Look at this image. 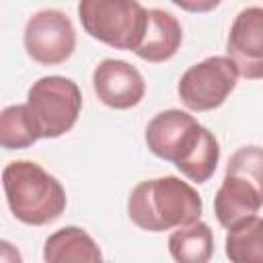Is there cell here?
Returning <instances> with one entry per match:
<instances>
[{"mask_svg":"<svg viewBox=\"0 0 263 263\" xmlns=\"http://www.w3.org/2000/svg\"><path fill=\"white\" fill-rule=\"evenodd\" d=\"M2 187L12 216L29 226L55 222L66 210L62 183L33 160H12L2 171Z\"/></svg>","mask_w":263,"mask_h":263,"instance_id":"3","label":"cell"},{"mask_svg":"<svg viewBox=\"0 0 263 263\" xmlns=\"http://www.w3.org/2000/svg\"><path fill=\"white\" fill-rule=\"evenodd\" d=\"M226 55L247 80L263 78V6L242 8L228 31Z\"/></svg>","mask_w":263,"mask_h":263,"instance_id":"8","label":"cell"},{"mask_svg":"<svg viewBox=\"0 0 263 263\" xmlns=\"http://www.w3.org/2000/svg\"><path fill=\"white\" fill-rule=\"evenodd\" d=\"M43 259L47 263H64V261L99 263L103 259V253L86 230L78 226H64L47 236L43 245Z\"/></svg>","mask_w":263,"mask_h":263,"instance_id":"12","label":"cell"},{"mask_svg":"<svg viewBox=\"0 0 263 263\" xmlns=\"http://www.w3.org/2000/svg\"><path fill=\"white\" fill-rule=\"evenodd\" d=\"M78 18L92 39L123 51H136L148 27L138 0H78Z\"/></svg>","mask_w":263,"mask_h":263,"instance_id":"4","label":"cell"},{"mask_svg":"<svg viewBox=\"0 0 263 263\" xmlns=\"http://www.w3.org/2000/svg\"><path fill=\"white\" fill-rule=\"evenodd\" d=\"M27 109L41 138L53 140L68 134L80 115L82 95L66 76H43L27 92Z\"/></svg>","mask_w":263,"mask_h":263,"instance_id":"5","label":"cell"},{"mask_svg":"<svg viewBox=\"0 0 263 263\" xmlns=\"http://www.w3.org/2000/svg\"><path fill=\"white\" fill-rule=\"evenodd\" d=\"M226 173H234L251 181L263 197V148L261 146H242L238 148L226 166Z\"/></svg>","mask_w":263,"mask_h":263,"instance_id":"16","label":"cell"},{"mask_svg":"<svg viewBox=\"0 0 263 263\" xmlns=\"http://www.w3.org/2000/svg\"><path fill=\"white\" fill-rule=\"evenodd\" d=\"M144 138L154 156L173 162L193 183H205L216 173L220 144L187 111L166 109L156 113L148 121Z\"/></svg>","mask_w":263,"mask_h":263,"instance_id":"1","label":"cell"},{"mask_svg":"<svg viewBox=\"0 0 263 263\" xmlns=\"http://www.w3.org/2000/svg\"><path fill=\"white\" fill-rule=\"evenodd\" d=\"M168 253L179 263H205L214 255V234L201 220L179 226L168 236Z\"/></svg>","mask_w":263,"mask_h":263,"instance_id":"14","label":"cell"},{"mask_svg":"<svg viewBox=\"0 0 263 263\" xmlns=\"http://www.w3.org/2000/svg\"><path fill=\"white\" fill-rule=\"evenodd\" d=\"M261 208H263V197L251 181L234 173L224 175V181L214 197V214L220 226L230 228L238 220L257 214Z\"/></svg>","mask_w":263,"mask_h":263,"instance_id":"10","label":"cell"},{"mask_svg":"<svg viewBox=\"0 0 263 263\" xmlns=\"http://www.w3.org/2000/svg\"><path fill=\"white\" fill-rule=\"evenodd\" d=\"M181 41H183L181 23L162 8H150L144 39L134 53L144 62L160 64L171 60L179 51Z\"/></svg>","mask_w":263,"mask_h":263,"instance_id":"11","label":"cell"},{"mask_svg":"<svg viewBox=\"0 0 263 263\" xmlns=\"http://www.w3.org/2000/svg\"><path fill=\"white\" fill-rule=\"evenodd\" d=\"M238 76L236 64L228 55H212L183 72L177 92L189 111H214L236 88Z\"/></svg>","mask_w":263,"mask_h":263,"instance_id":"6","label":"cell"},{"mask_svg":"<svg viewBox=\"0 0 263 263\" xmlns=\"http://www.w3.org/2000/svg\"><path fill=\"white\" fill-rule=\"evenodd\" d=\"M201 212L199 193L173 175L138 183L127 199L129 220L148 232H164L197 222Z\"/></svg>","mask_w":263,"mask_h":263,"instance_id":"2","label":"cell"},{"mask_svg":"<svg viewBox=\"0 0 263 263\" xmlns=\"http://www.w3.org/2000/svg\"><path fill=\"white\" fill-rule=\"evenodd\" d=\"M226 257L232 263H263V218L253 214L226 228Z\"/></svg>","mask_w":263,"mask_h":263,"instance_id":"13","label":"cell"},{"mask_svg":"<svg viewBox=\"0 0 263 263\" xmlns=\"http://www.w3.org/2000/svg\"><path fill=\"white\" fill-rule=\"evenodd\" d=\"M92 88L99 101L111 109L125 111L136 107L146 95L140 70L125 60H103L92 72Z\"/></svg>","mask_w":263,"mask_h":263,"instance_id":"9","label":"cell"},{"mask_svg":"<svg viewBox=\"0 0 263 263\" xmlns=\"http://www.w3.org/2000/svg\"><path fill=\"white\" fill-rule=\"evenodd\" d=\"M41 140L35 121L25 105H10L0 115V144L6 150H21Z\"/></svg>","mask_w":263,"mask_h":263,"instance_id":"15","label":"cell"},{"mask_svg":"<svg viewBox=\"0 0 263 263\" xmlns=\"http://www.w3.org/2000/svg\"><path fill=\"white\" fill-rule=\"evenodd\" d=\"M175 6L187 12H210L214 10L222 0H171Z\"/></svg>","mask_w":263,"mask_h":263,"instance_id":"17","label":"cell"},{"mask_svg":"<svg viewBox=\"0 0 263 263\" xmlns=\"http://www.w3.org/2000/svg\"><path fill=\"white\" fill-rule=\"evenodd\" d=\"M27 55L41 66L64 64L76 49V29L70 16L55 8L35 12L25 25Z\"/></svg>","mask_w":263,"mask_h":263,"instance_id":"7","label":"cell"}]
</instances>
